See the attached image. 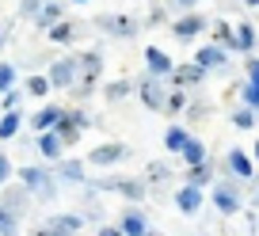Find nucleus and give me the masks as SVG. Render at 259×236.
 Returning <instances> with one entry per match:
<instances>
[{
	"instance_id": "79ce46f5",
	"label": "nucleus",
	"mask_w": 259,
	"mask_h": 236,
	"mask_svg": "<svg viewBox=\"0 0 259 236\" xmlns=\"http://www.w3.org/2000/svg\"><path fill=\"white\" fill-rule=\"evenodd\" d=\"M76 4H84V0H76Z\"/></svg>"
},
{
	"instance_id": "0eeeda50",
	"label": "nucleus",
	"mask_w": 259,
	"mask_h": 236,
	"mask_svg": "<svg viewBox=\"0 0 259 236\" xmlns=\"http://www.w3.org/2000/svg\"><path fill=\"white\" fill-rule=\"evenodd\" d=\"M61 122H65V111H61V107H46V111L34 118L38 130H50V126H61Z\"/></svg>"
},
{
	"instance_id": "c756f323",
	"label": "nucleus",
	"mask_w": 259,
	"mask_h": 236,
	"mask_svg": "<svg viewBox=\"0 0 259 236\" xmlns=\"http://www.w3.org/2000/svg\"><path fill=\"white\" fill-rule=\"evenodd\" d=\"M236 126H240V130H248V126H255V122H251V111H236Z\"/></svg>"
},
{
	"instance_id": "2f4dec72",
	"label": "nucleus",
	"mask_w": 259,
	"mask_h": 236,
	"mask_svg": "<svg viewBox=\"0 0 259 236\" xmlns=\"http://www.w3.org/2000/svg\"><path fill=\"white\" fill-rule=\"evenodd\" d=\"M248 76H251V84L259 88V61H248Z\"/></svg>"
},
{
	"instance_id": "4c0bfd02",
	"label": "nucleus",
	"mask_w": 259,
	"mask_h": 236,
	"mask_svg": "<svg viewBox=\"0 0 259 236\" xmlns=\"http://www.w3.org/2000/svg\"><path fill=\"white\" fill-rule=\"evenodd\" d=\"M38 236H54V232H50V228H46V232H38Z\"/></svg>"
},
{
	"instance_id": "58836bf2",
	"label": "nucleus",
	"mask_w": 259,
	"mask_h": 236,
	"mask_svg": "<svg viewBox=\"0 0 259 236\" xmlns=\"http://www.w3.org/2000/svg\"><path fill=\"white\" fill-rule=\"evenodd\" d=\"M248 4H259V0H248Z\"/></svg>"
},
{
	"instance_id": "4468645a",
	"label": "nucleus",
	"mask_w": 259,
	"mask_h": 236,
	"mask_svg": "<svg viewBox=\"0 0 259 236\" xmlns=\"http://www.w3.org/2000/svg\"><path fill=\"white\" fill-rule=\"evenodd\" d=\"M202 80V69L198 65H179L176 69V84H198Z\"/></svg>"
},
{
	"instance_id": "7c9ffc66",
	"label": "nucleus",
	"mask_w": 259,
	"mask_h": 236,
	"mask_svg": "<svg viewBox=\"0 0 259 236\" xmlns=\"http://www.w3.org/2000/svg\"><path fill=\"white\" fill-rule=\"evenodd\" d=\"M244 99H248L251 107H259V88H255V84H248V88H244Z\"/></svg>"
},
{
	"instance_id": "4be33fe9",
	"label": "nucleus",
	"mask_w": 259,
	"mask_h": 236,
	"mask_svg": "<svg viewBox=\"0 0 259 236\" xmlns=\"http://www.w3.org/2000/svg\"><path fill=\"white\" fill-rule=\"evenodd\" d=\"M183 156H187V160H191V164H194V168H198V164H202V160H206V153H202V145H198V141H191V145H187V149H183Z\"/></svg>"
},
{
	"instance_id": "5701e85b",
	"label": "nucleus",
	"mask_w": 259,
	"mask_h": 236,
	"mask_svg": "<svg viewBox=\"0 0 259 236\" xmlns=\"http://www.w3.org/2000/svg\"><path fill=\"white\" fill-rule=\"evenodd\" d=\"M19 130V114H4V122H0V137H12Z\"/></svg>"
},
{
	"instance_id": "9b49d317",
	"label": "nucleus",
	"mask_w": 259,
	"mask_h": 236,
	"mask_svg": "<svg viewBox=\"0 0 259 236\" xmlns=\"http://www.w3.org/2000/svg\"><path fill=\"white\" fill-rule=\"evenodd\" d=\"M99 27H111L114 34H134V19H126V16H118V19L103 16V19H99Z\"/></svg>"
},
{
	"instance_id": "a211bd4d",
	"label": "nucleus",
	"mask_w": 259,
	"mask_h": 236,
	"mask_svg": "<svg viewBox=\"0 0 259 236\" xmlns=\"http://www.w3.org/2000/svg\"><path fill=\"white\" fill-rule=\"evenodd\" d=\"M57 175H65V179H84V168H80V164H76V160H65V164H57Z\"/></svg>"
},
{
	"instance_id": "bb28decb",
	"label": "nucleus",
	"mask_w": 259,
	"mask_h": 236,
	"mask_svg": "<svg viewBox=\"0 0 259 236\" xmlns=\"http://www.w3.org/2000/svg\"><path fill=\"white\" fill-rule=\"evenodd\" d=\"M12 76H16V73H12V65H0V91L12 88Z\"/></svg>"
},
{
	"instance_id": "1a4fd4ad",
	"label": "nucleus",
	"mask_w": 259,
	"mask_h": 236,
	"mask_svg": "<svg viewBox=\"0 0 259 236\" xmlns=\"http://www.w3.org/2000/svg\"><path fill=\"white\" fill-rule=\"evenodd\" d=\"M76 61H80V69H84V88H88L92 80H96L99 76V69H103V61H99L96 54H88V57H76Z\"/></svg>"
},
{
	"instance_id": "7ed1b4c3",
	"label": "nucleus",
	"mask_w": 259,
	"mask_h": 236,
	"mask_svg": "<svg viewBox=\"0 0 259 236\" xmlns=\"http://www.w3.org/2000/svg\"><path fill=\"white\" fill-rule=\"evenodd\" d=\"M103 187L107 191H122V195H130V198H141V195H145V187H141L138 179H103Z\"/></svg>"
},
{
	"instance_id": "f704fd0d",
	"label": "nucleus",
	"mask_w": 259,
	"mask_h": 236,
	"mask_svg": "<svg viewBox=\"0 0 259 236\" xmlns=\"http://www.w3.org/2000/svg\"><path fill=\"white\" fill-rule=\"evenodd\" d=\"M8 171H12V164H8V160H4V156H0V183L8 179Z\"/></svg>"
},
{
	"instance_id": "b1692460",
	"label": "nucleus",
	"mask_w": 259,
	"mask_h": 236,
	"mask_svg": "<svg viewBox=\"0 0 259 236\" xmlns=\"http://www.w3.org/2000/svg\"><path fill=\"white\" fill-rule=\"evenodd\" d=\"M46 88H50V80H42V76H31V80H27V91H31V96H46Z\"/></svg>"
},
{
	"instance_id": "f03ea898",
	"label": "nucleus",
	"mask_w": 259,
	"mask_h": 236,
	"mask_svg": "<svg viewBox=\"0 0 259 236\" xmlns=\"http://www.w3.org/2000/svg\"><path fill=\"white\" fill-rule=\"evenodd\" d=\"M23 183L31 191H38L42 198L50 195V175H46V171H38V168H23Z\"/></svg>"
},
{
	"instance_id": "2eb2a0df",
	"label": "nucleus",
	"mask_w": 259,
	"mask_h": 236,
	"mask_svg": "<svg viewBox=\"0 0 259 236\" xmlns=\"http://www.w3.org/2000/svg\"><path fill=\"white\" fill-rule=\"evenodd\" d=\"M164 141H168V149H171V153H183V149L191 145V137H187V133L179 130V126H171V130H168V137H164Z\"/></svg>"
},
{
	"instance_id": "aec40b11",
	"label": "nucleus",
	"mask_w": 259,
	"mask_h": 236,
	"mask_svg": "<svg viewBox=\"0 0 259 236\" xmlns=\"http://www.w3.org/2000/svg\"><path fill=\"white\" fill-rule=\"evenodd\" d=\"M251 42H255L251 27H248V23H240V27H236V50H251Z\"/></svg>"
},
{
	"instance_id": "20e7f679",
	"label": "nucleus",
	"mask_w": 259,
	"mask_h": 236,
	"mask_svg": "<svg viewBox=\"0 0 259 236\" xmlns=\"http://www.w3.org/2000/svg\"><path fill=\"white\" fill-rule=\"evenodd\" d=\"M176 202H179V210H183V213H194L198 206H202V195H198V187H183L176 195Z\"/></svg>"
},
{
	"instance_id": "9d476101",
	"label": "nucleus",
	"mask_w": 259,
	"mask_h": 236,
	"mask_svg": "<svg viewBox=\"0 0 259 236\" xmlns=\"http://www.w3.org/2000/svg\"><path fill=\"white\" fill-rule=\"evenodd\" d=\"M122 232H130V236H149V228H145V217L130 210V213H126V221H122Z\"/></svg>"
},
{
	"instance_id": "f8f14e48",
	"label": "nucleus",
	"mask_w": 259,
	"mask_h": 236,
	"mask_svg": "<svg viewBox=\"0 0 259 236\" xmlns=\"http://www.w3.org/2000/svg\"><path fill=\"white\" fill-rule=\"evenodd\" d=\"M141 99H145V107H153V111L168 107V103H164V96H160V88H156L153 80H145V88H141Z\"/></svg>"
},
{
	"instance_id": "c85d7f7f",
	"label": "nucleus",
	"mask_w": 259,
	"mask_h": 236,
	"mask_svg": "<svg viewBox=\"0 0 259 236\" xmlns=\"http://www.w3.org/2000/svg\"><path fill=\"white\" fill-rule=\"evenodd\" d=\"M149 175L153 179H168V164H149Z\"/></svg>"
},
{
	"instance_id": "473e14b6",
	"label": "nucleus",
	"mask_w": 259,
	"mask_h": 236,
	"mask_svg": "<svg viewBox=\"0 0 259 236\" xmlns=\"http://www.w3.org/2000/svg\"><path fill=\"white\" fill-rule=\"evenodd\" d=\"M122 96H126V84H122V80L111 84V99H122Z\"/></svg>"
},
{
	"instance_id": "a878e982",
	"label": "nucleus",
	"mask_w": 259,
	"mask_h": 236,
	"mask_svg": "<svg viewBox=\"0 0 259 236\" xmlns=\"http://www.w3.org/2000/svg\"><path fill=\"white\" fill-rule=\"evenodd\" d=\"M73 31H76V27H69V23H65V27H54V31H50V38H54V42H69V38H73Z\"/></svg>"
},
{
	"instance_id": "cd10ccee",
	"label": "nucleus",
	"mask_w": 259,
	"mask_h": 236,
	"mask_svg": "<svg viewBox=\"0 0 259 236\" xmlns=\"http://www.w3.org/2000/svg\"><path fill=\"white\" fill-rule=\"evenodd\" d=\"M206 175H210V168H206V164H198V168H194V175H191V187H198V183H206Z\"/></svg>"
},
{
	"instance_id": "72a5a7b5",
	"label": "nucleus",
	"mask_w": 259,
	"mask_h": 236,
	"mask_svg": "<svg viewBox=\"0 0 259 236\" xmlns=\"http://www.w3.org/2000/svg\"><path fill=\"white\" fill-rule=\"evenodd\" d=\"M38 12V0H23V16H34Z\"/></svg>"
},
{
	"instance_id": "6ab92c4d",
	"label": "nucleus",
	"mask_w": 259,
	"mask_h": 236,
	"mask_svg": "<svg viewBox=\"0 0 259 236\" xmlns=\"http://www.w3.org/2000/svg\"><path fill=\"white\" fill-rule=\"evenodd\" d=\"M202 31V19H183V23H176V38H191V34Z\"/></svg>"
},
{
	"instance_id": "423d86ee",
	"label": "nucleus",
	"mask_w": 259,
	"mask_h": 236,
	"mask_svg": "<svg viewBox=\"0 0 259 236\" xmlns=\"http://www.w3.org/2000/svg\"><path fill=\"white\" fill-rule=\"evenodd\" d=\"M73 61H57L54 69H50V84H57V88H65V84H73Z\"/></svg>"
},
{
	"instance_id": "f3484780",
	"label": "nucleus",
	"mask_w": 259,
	"mask_h": 236,
	"mask_svg": "<svg viewBox=\"0 0 259 236\" xmlns=\"http://www.w3.org/2000/svg\"><path fill=\"white\" fill-rule=\"evenodd\" d=\"M76 225H80L76 217H54V221H50V232H54V236H69Z\"/></svg>"
},
{
	"instance_id": "412c9836",
	"label": "nucleus",
	"mask_w": 259,
	"mask_h": 236,
	"mask_svg": "<svg viewBox=\"0 0 259 236\" xmlns=\"http://www.w3.org/2000/svg\"><path fill=\"white\" fill-rule=\"evenodd\" d=\"M61 153V137H57V133H46V137H42V156H57Z\"/></svg>"
},
{
	"instance_id": "ddd939ff",
	"label": "nucleus",
	"mask_w": 259,
	"mask_h": 236,
	"mask_svg": "<svg viewBox=\"0 0 259 236\" xmlns=\"http://www.w3.org/2000/svg\"><path fill=\"white\" fill-rule=\"evenodd\" d=\"M145 61H149V69H153V73H168V69H171V61H168V57H164V54H160L156 46H149Z\"/></svg>"
},
{
	"instance_id": "6e6552de",
	"label": "nucleus",
	"mask_w": 259,
	"mask_h": 236,
	"mask_svg": "<svg viewBox=\"0 0 259 236\" xmlns=\"http://www.w3.org/2000/svg\"><path fill=\"white\" fill-rule=\"evenodd\" d=\"M221 61H225L221 46H206V50H198V69H218Z\"/></svg>"
},
{
	"instance_id": "393cba45",
	"label": "nucleus",
	"mask_w": 259,
	"mask_h": 236,
	"mask_svg": "<svg viewBox=\"0 0 259 236\" xmlns=\"http://www.w3.org/2000/svg\"><path fill=\"white\" fill-rule=\"evenodd\" d=\"M0 232H4V236H16V221L8 217V210H4V206H0Z\"/></svg>"
},
{
	"instance_id": "a19ab883",
	"label": "nucleus",
	"mask_w": 259,
	"mask_h": 236,
	"mask_svg": "<svg viewBox=\"0 0 259 236\" xmlns=\"http://www.w3.org/2000/svg\"><path fill=\"white\" fill-rule=\"evenodd\" d=\"M255 156H259V145H255Z\"/></svg>"
},
{
	"instance_id": "e433bc0d",
	"label": "nucleus",
	"mask_w": 259,
	"mask_h": 236,
	"mask_svg": "<svg viewBox=\"0 0 259 236\" xmlns=\"http://www.w3.org/2000/svg\"><path fill=\"white\" fill-rule=\"evenodd\" d=\"M176 4H179V8H191V4H194V0H176Z\"/></svg>"
},
{
	"instance_id": "dca6fc26",
	"label": "nucleus",
	"mask_w": 259,
	"mask_h": 236,
	"mask_svg": "<svg viewBox=\"0 0 259 236\" xmlns=\"http://www.w3.org/2000/svg\"><path fill=\"white\" fill-rule=\"evenodd\" d=\"M229 164H233V171L240 175V179H248V175H251V160H248V156L240 153V149H236V153L229 156Z\"/></svg>"
},
{
	"instance_id": "c9c22d12",
	"label": "nucleus",
	"mask_w": 259,
	"mask_h": 236,
	"mask_svg": "<svg viewBox=\"0 0 259 236\" xmlns=\"http://www.w3.org/2000/svg\"><path fill=\"white\" fill-rule=\"evenodd\" d=\"M99 236H126V232H122V228H103Z\"/></svg>"
},
{
	"instance_id": "39448f33",
	"label": "nucleus",
	"mask_w": 259,
	"mask_h": 236,
	"mask_svg": "<svg viewBox=\"0 0 259 236\" xmlns=\"http://www.w3.org/2000/svg\"><path fill=\"white\" fill-rule=\"evenodd\" d=\"M122 156H126V149H122V145H103V149H96L88 160L92 164H114V160H122Z\"/></svg>"
},
{
	"instance_id": "f257e3e1",
	"label": "nucleus",
	"mask_w": 259,
	"mask_h": 236,
	"mask_svg": "<svg viewBox=\"0 0 259 236\" xmlns=\"http://www.w3.org/2000/svg\"><path fill=\"white\" fill-rule=\"evenodd\" d=\"M213 202H218L221 213H236L240 210V195H236L233 183H218V187H213Z\"/></svg>"
},
{
	"instance_id": "ea45409f",
	"label": "nucleus",
	"mask_w": 259,
	"mask_h": 236,
	"mask_svg": "<svg viewBox=\"0 0 259 236\" xmlns=\"http://www.w3.org/2000/svg\"><path fill=\"white\" fill-rule=\"evenodd\" d=\"M149 236H160V232H149Z\"/></svg>"
}]
</instances>
